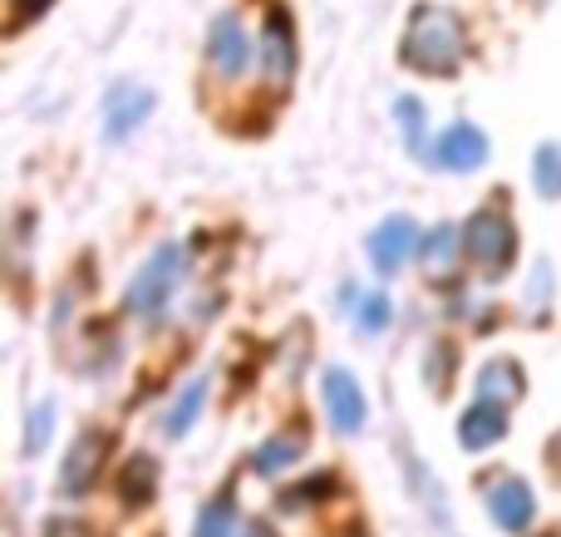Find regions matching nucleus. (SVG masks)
<instances>
[{"label": "nucleus", "instance_id": "nucleus-1", "mask_svg": "<svg viewBox=\"0 0 561 537\" xmlns=\"http://www.w3.org/2000/svg\"><path fill=\"white\" fill-rule=\"evenodd\" d=\"M463 20L454 10H438V5H419L414 20L404 30V65L424 69V75H454L463 65Z\"/></svg>", "mask_w": 561, "mask_h": 537}, {"label": "nucleus", "instance_id": "nucleus-2", "mask_svg": "<svg viewBox=\"0 0 561 537\" xmlns=\"http://www.w3.org/2000/svg\"><path fill=\"white\" fill-rule=\"evenodd\" d=\"M463 252L473 256L483 272H507V262H513V252H517V227L507 222V213H497V207H478L463 227Z\"/></svg>", "mask_w": 561, "mask_h": 537}, {"label": "nucleus", "instance_id": "nucleus-3", "mask_svg": "<svg viewBox=\"0 0 561 537\" xmlns=\"http://www.w3.org/2000/svg\"><path fill=\"white\" fill-rule=\"evenodd\" d=\"M178 266H183V252L178 247H158L153 256H148V266L134 276V286H128V311H144V316H153L158 306L173 296V286H178Z\"/></svg>", "mask_w": 561, "mask_h": 537}, {"label": "nucleus", "instance_id": "nucleus-4", "mask_svg": "<svg viewBox=\"0 0 561 537\" xmlns=\"http://www.w3.org/2000/svg\"><path fill=\"white\" fill-rule=\"evenodd\" d=\"M207 59H213V69L222 79L247 75V65H252V39H247V30L237 15L213 20V30H207Z\"/></svg>", "mask_w": 561, "mask_h": 537}, {"label": "nucleus", "instance_id": "nucleus-5", "mask_svg": "<svg viewBox=\"0 0 561 537\" xmlns=\"http://www.w3.org/2000/svg\"><path fill=\"white\" fill-rule=\"evenodd\" d=\"M419 252V232H414V217H385V222L375 227V237H369V262L379 266V272H399V266L409 262V256Z\"/></svg>", "mask_w": 561, "mask_h": 537}, {"label": "nucleus", "instance_id": "nucleus-6", "mask_svg": "<svg viewBox=\"0 0 561 537\" xmlns=\"http://www.w3.org/2000/svg\"><path fill=\"white\" fill-rule=\"evenodd\" d=\"M428 158H434L438 168H448V173H468V168H478L488 158V138L478 134L473 124H454L434 144V153H428Z\"/></svg>", "mask_w": 561, "mask_h": 537}, {"label": "nucleus", "instance_id": "nucleus-7", "mask_svg": "<svg viewBox=\"0 0 561 537\" xmlns=\"http://www.w3.org/2000/svg\"><path fill=\"white\" fill-rule=\"evenodd\" d=\"M325 410H330L335 434H355L359 424H365V395H359V385L350 380L345 370L325 375Z\"/></svg>", "mask_w": 561, "mask_h": 537}, {"label": "nucleus", "instance_id": "nucleus-8", "mask_svg": "<svg viewBox=\"0 0 561 537\" xmlns=\"http://www.w3.org/2000/svg\"><path fill=\"white\" fill-rule=\"evenodd\" d=\"M488 509H493L497 528L517 533V528H527V523H533L537 503H533V489H527L523 479H503V483L493 489V499H488Z\"/></svg>", "mask_w": 561, "mask_h": 537}, {"label": "nucleus", "instance_id": "nucleus-9", "mask_svg": "<svg viewBox=\"0 0 561 537\" xmlns=\"http://www.w3.org/2000/svg\"><path fill=\"white\" fill-rule=\"evenodd\" d=\"M266 69H272L276 84H286L290 69H296V39H290V15L286 10H276L272 20H266Z\"/></svg>", "mask_w": 561, "mask_h": 537}, {"label": "nucleus", "instance_id": "nucleus-10", "mask_svg": "<svg viewBox=\"0 0 561 537\" xmlns=\"http://www.w3.org/2000/svg\"><path fill=\"white\" fill-rule=\"evenodd\" d=\"M503 424H507L503 404H497V400H478L473 410L463 414V424H458V430H463V444H468V449H488V444L503 439Z\"/></svg>", "mask_w": 561, "mask_h": 537}, {"label": "nucleus", "instance_id": "nucleus-11", "mask_svg": "<svg viewBox=\"0 0 561 537\" xmlns=\"http://www.w3.org/2000/svg\"><path fill=\"white\" fill-rule=\"evenodd\" d=\"M148 108H153V94H148V89H134V84L114 89V94H108V138L128 134L138 118H148Z\"/></svg>", "mask_w": 561, "mask_h": 537}, {"label": "nucleus", "instance_id": "nucleus-12", "mask_svg": "<svg viewBox=\"0 0 561 537\" xmlns=\"http://www.w3.org/2000/svg\"><path fill=\"white\" fill-rule=\"evenodd\" d=\"M99 459H104V439H99V434H89V439L79 444V449L69 454V464H65V493L89 489V479H94Z\"/></svg>", "mask_w": 561, "mask_h": 537}, {"label": "nucleus", "instance_id": "nucleus-13", "mask_svg": "<svg viewBox=\"0 0 561 537\" xmlns=\"http://www.w3.org/2000/svg\"><path fill=\"white\" fill-rule=\"evenodd\" d=\"M478 390H483V400H493V390H507L517 400V395H523V375H517L507 361H493L483 375H478Z\"/></svg>", "mask_w": 561, "mask_h": 537}, {"label": "nucleus", "instance_id": "nucleus-14", "mask_svg": "<svg viewBox=\"0 0 561 537\" xmlns=\"http://www.w3.org/2000/svg\"><path fill=\"white\" fill-rule=\"evenodd\" d=\"M537 193H542V197H561V148L557 144L537 148Z\"/></svg>", "mask_w": 561, "mask_h": 537}, {"label": "nucleus", "instance_id": "nucleus-15", "mask_svg": "<svg viewBox=\"0 0 561 537\" xmlns=\"http://www.w3.org/2000/svg\"><path fill=\"white\" fill-rule=\"evenodd\" d=\"M458 227H434V232H428L424 237V247H419V256H424V262L428 266H448V262H454V252H458Z\"/></svg>", "mask_w": 561, "mask_h": 537}, {"label": "nucleus", "instance_id": "nucleus-16", "mask_svg": "<svg viewBox=\"0 0 561 537\" xmlns=\"http://www.w3.org/2000/svg\"><path fill=\"white\" fill-rule=\"evenodd\" d=\"M237 528H242V518L232 513V503H213V509L203 513V523H197L193 537H237Z\"/></svg>", "mask_w": 561, "mask_h": 537}, {"label": "nucleus", "instance_id": "nucleus-17", "mask_svg": "<svg viewBox=\"0 0 561 537\" xmlns=\"http://www.w3.org/2000/svg\"><path fill=\"white\" fill-rule=\"evenodd\" d=\"M203 395H207V380H193L183 390V400H178V410L168 414V434H183L187 424H193V414L203 410Z\"/></svg>", "mask_w": 561, "mask_h": 537}, {"label": "nucleus", "instance_id": "nucleus-18", "mask_svg": "<svg viewBox=\"0 0 561 537\" xmlns=\"http://www.w3.org/2000/svg\"><path fill=\"white\" fill-rule=\"evenodd\" d=\"M394 118H399V134H404V144L409 148H424V108H419V99H399Z\"/></svg>", "mask_w": 561, "mask_h": 537}, {"label": "nucleus", "instance_id": "nucleus-19", "mask_svg": "<svg viewBox=\"0 0 561 537\" xmlns=\"http://www.w3.org/2000/svg\"><path fill=\"white\" fill-rule=\"evenodd\" d=\"M296 454H300V444H290V439H272V444H266L262 454H256V469H262V473H272V469H286V464L296 459Z\"/></svg>", "mask_w": 561, "mask_h": 537}, {"label": "nucleus", "instance_id": "nucleus-20", "mask_svg": "<svg viewBox=\"0 0 561 537\" xmlns=\"http://www.w3.org/2000/svg\"><path fill=\"white\" fill-rule=\"evenodd\" d=\"M359 301V325H365V331H379V325L389 321V301L385 296H355Z\"/></svg>", "mask_w": 561, "mask_h": 537}, {"label": "nucleus", "instance_id": "nucleus-21", "mask_svg": "<svg viewBox=\"0 0 561 537\" xmlns=\"http://www.w3.org/2000/svg\"><path fill=\"white\" fill-rule=\"evenodd\" d=\"M49 420H55V414H49V404H45V410H39L35 420H30V444H25V449H39V439L49 434Z\"/></svg>", "mask_w": 561, "mask_h": 537}, {"label": "nucleus", "instance_id": "nucleus-22", "mask_svg": "<svg viewBox=\"0 0 561 537\" xmlns=\"http://www.w3.org/2000/svg\"><path fill=\"white\" fill-rule=\"evenodd\" d=\"M547 459H552V469L561 473V434H557V439H552V449H547Z\"/></svg>", "mask_w": 561, "mask_h": 537}, {"label": "nucleus", "instance_id": "nucleus-23", "mask_svg": "<svg viewBox=\"0 0 561 537\" xmlns=\"http://www.w3.org/2000/svg\"><path fill=\"white\" fill-rule=\"evenodd\" d=\"M237 537H266L262 528H252V523H242V528H237Z\"/></svg>", "mask_w": 561, "mask_h": 537}]
</instances>
